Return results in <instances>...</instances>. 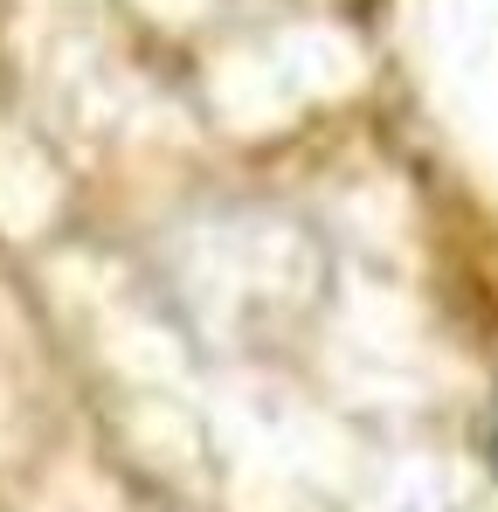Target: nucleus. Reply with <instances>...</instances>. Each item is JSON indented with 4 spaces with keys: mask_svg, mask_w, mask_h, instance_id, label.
<instances>
[]
</instances>
